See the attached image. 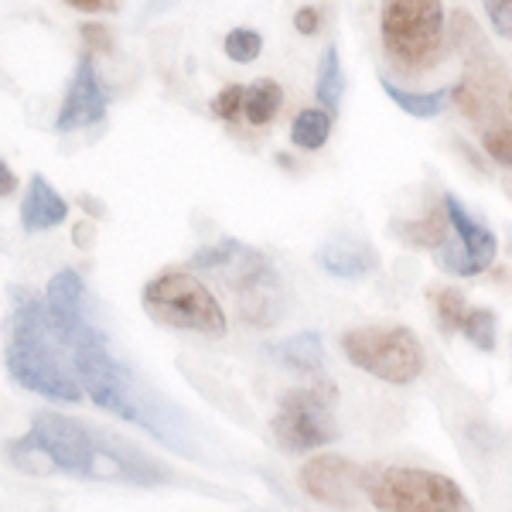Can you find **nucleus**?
<instances>
[{
    "label": "nucleus",
    "instance_id": "nucleus-1",
    "mask_svg": "<svg viewBox=\"0 0 512 512\" xmlns=\"http://www.w3.org/2000/svg\"><path fill=\"white\" fill-rule=\"evenodd\" d=\"M14 297H18V311L11 318L7 373L31 393H41L55 403H79L86 390L79 383L69 342L55 328L48 304L28 291H14Z\"/></svg>",
    "mask_w": 512,
    "mask_h": 512
},
{
    "label": "nucleus",
    "instance_id": "nucleus-2",
    "mask_svg": "<svg viewBox=\"0 0 512 512\" xmlns=\"http://www.w3.org/2000/svg\"><path fill=\"white\" fill-rule=\"evenodd\" d=\"M192 263L205 274H219L229 291L239 297V315L256 328L277 325L284 315V287L277 270L263 253L239 239H219L216 246H202Z\"/></svg>",
    "mask_w": 512,
    "mask_h": 512
},
{
    "label": "nucleus",
    "instance_id": "nucleus-3",
    "mask_svg": "<svg viewBox=\"0 0 512 512\" xmlns=\"http://www.w3.org/2000/svg\"><path fill=\"white\" fill-rule=\"evenodd\" d=\"M386 59L403 76H424L444 55L441 0H383L379 11Z\"/></svg>",
    "mask_w": 512,
    "mask_h": 512
},
{
    "label": "nucleus",
    "instance_id": "nucleus-4",
    "mask_svg": "<svg viewBox=\"0 0 512 512\" xmlns=\"http://www.w3.org/2000/svg\"><path fill=\"white\" fill-rule=\"evenodd\" d=\"M362 489L379 512H472V499L454 478L427 468H366Z\"/></svg>",
    "mask_w": 512,
    "mask_h": 512
},
{
    "label": "nucleus",
    "instance_id": "nucleus-5",
    "mask_svg": "<svg viewBox=\"0 0 512 512\" xmlns=\"http://www.w3.org/2000/svg\"><path fill=\"white\" fill-rule=\"evenodd\" d=\"M144 311L158 325L175 328V332H192L209 338H219L226 332V315H222L219 301L212 297V291L202 280L181 267L161 270L144 287Z\"/></svg>",
    "mask_w": 512,
    "mask_h": 512
},
{
    "label": "nucleus",
    "instance_id": "nucleus-6",
    "mask_svg": "<svg viewBox=\"0 0 512 512\" xmlns=\"http://www.w3.org/2000/svg\"><path fill=\"white\" fill-rule=\"evenodd\" d=\"M342 352L362 373L407 386L424 373V345L403 325H362L342 335Z\"/></svg>",
    "mask_w": 512,
    "mask_h": 512
},
{
    "label": "nucleus",
    "instance_id": "nucleus-7",
    "mask_svg": "<svg viewBox=\"0 0 512 512\" xmlns=\"http://www.w3.org/2000/svg\"><path fill=\"white\" fill-rule=\"evenodd\" d=\"M328 400H332V386L287 393L280 400L277 417L270 420V434H274L277 448L287 454H304L332 444L338 437V427Z\"/></svg>",
    "mask_w": 512,
    "mask_h": 512
},
{
    "label": "nucleus",
    "instance_id": "nucleus-8",
    "mask_svg": "<svg viewBox=\"0 0 512 512\" xmlns=\"http://www.w3.org/2000/svg\"><path fill=\"white\" fill-rule=\"evenodd\" d=\"M444 209H448V219L454 229V243L444 239L441 250H434L437 267L454 277L482 274L485 267H492L495 250H499V239H495L492 229H485L482 222L468 216V209L454 195H444Z\"/></svg>",
    "mask_w": 512,
    "mask_h": 512
},
{
    "label": "nucleus",
    "instance_id": "nucleus-9",
    "mask_svg": "<svg viewBox=\"0 0 512 512\" xmlns=\"http://www.w3.org/2000/svg\"><path fill=\"white\" fill-rule=\"evenodd\" d=\"M31 431H35L38 441L52 451L59 472L96 478L99 434L93 427L79 424V420H72V417H62V414H35L31 417Z\"/></svg>",
    "mask_w": 512,
    "mask_h": 512
},
{
    "label": "nucleus",
    "instance_id": "nucleus-10",
    "mask_svg": "<svg viewBox=\"0 0 512 512\" xmlns=\"http://www.w3.org/2000/svg\"><path fill=\"white\" fill-rule=\"evenodd\" d=\"M362 478H366V468H359L355 461L338 458V454H315L308 465H301L297 485L315 502H325L332 509H352L359 502V492H366Z\"/></svg>",
    "mask_w": 512,
    "mask_h": 512
},
{
    "label": "nucleus",
    "instance_id": "nucleus-11",
    "mask_svg": "<svg viewBox=\"0 0 512 512\" xmlns=\"http://www.w3.org/2000/svg\"><path fill=\"white\" fill-rule=\"evenodd\" d=\"M451 45L465 59V79L489 89L492 96H499V89L506 86V69H502L499 55L492 52V45L485 41V35L475 28V21L465 11H458L451 18Z\"/></svg>",
    "mask_w": 512,
    "mask_h": 512
},
{
    "label": "nucleus",
    "instance_id": "nucleus-12",
    "mask_svg": "<svg viewBox=\"0 0 512 512\" xmlns=\"http://www.w3.org/2000/svg\"><path fill=\"white\" fill-rule=\"evenodd\" d=\"M106 89L103 82H99V72L89 55H82L79 65H76V76L69 82V93L62 99V110H59V120H55V127L62 130V134H69V130H82V127H93V123L103 120L106 113Z\"/></svg>",
    "mask_w": 512,
    "mask_h": 512
},
{
    "label": "nucleus",
    "instance_id": "nucleus-13",
    "mask_svg": "<svg viewBox=\"0 0 512 512\" xmlns=\"http://www.w3.org/2000/svg\"><path fill=\"white\" fill-rule=\"evenodd\" d=\"M65 216H69V205L62 202V195L48 185V178L31 175L28 192H24L21 202V226L28 233H41V229H55L62 226Z\"/></svg>",
    "mask_w": 512,
    "mask_h": 512
},
{
    "label": "nucleus",
    "instance_id": "nucleus-14",
    "mask_svg": "<svg viewBox=\"0 0 512 512\" xmlns=\"http://www.w3.org/2000/svg\"><path fill=\"white\" fill-rule=\"evenodd\" d=\"M318 267L332 277H366L379 267V256L362 243H349V239H332L318 250Z\"/></svg>",
    "mask_w": 512,
    "mask_h": 512
},
{
    "label": "nucleus",
    "instance_id": "nucleus-15",
    "mask_svg": "<svg viewBox=\"0 0 512 512\" xmlns=\"http://www.w3.org/2000/svg\"><path fill=\"white\" fill-rule=\"evenodd\" d=\"M448 229H451V219H448V209L444 202L437 209L427 212L424 219H410V222H393L390 233L400 236L407 246L414 250H441L444 239H448Z\"/></svg>",
    "mask_w": 512,
    "mask_h": 512
},
{
    "label": "nucleus",
    "instance_id": "nucleus-16",
    "mask_svg": "<svg viewBox=\"0 0 512 512\" xmlns=\"http://www.w3.org/2000/svg\"><path fill=\"white\" fill-rule=\"evenodd\" d=\"M270 355L304 376H318L321 366H325V349H321V338L315 332H301L291 335L287 342L270 345Z\"/></svg>",
    "mask_w": 512,
    "mask_h": 512
},
{
    "label": "nucleus",
    "instance_id": "nucleus-17",
    "mask_svg": "<svg viewBox=\"0 0 512 512\" xmlns=\"http://www.w3.org/2000/svg\"><path fill=\"white\" fill-rule=\"evenodd\" d=\"M379 82H383V93L390 96L403 113H410V117H417V120L441 117L444 106H448V99H451V89H434V93H414V89L396 86V82H390L386 76L379 79Z\"/></svg>",
    "mask_w": 512,
    "mask_h": 512
},
{
    "label": "nucleus",
    "instance_id": "nucleus-18",
    "mask_svg": "<svg viewBox=\"0 0 512 512\" xmlns=\"http://www.w3.org/2000/svg\"><path fill=\"white\" fill-rule=\"evenodd\" d=\"M7 458H11V465L18 468V472H24V475H55V472H59L52 451L38 441L35 431L18 437V441L7 448Z\"/></svg>",
    "mask_w": 512,
    "mask_h": 512
},
{
    "label": "nucleus",
    "instance_id": "nucleus-19",
    "mask_svg": "<svg viewBox=\"0 0 512 512\" xmlns=\"http://www.w3.org/2000/svg\"><path fill=\"white\" fill-rule=\"evenodd\" d=\"M280 106H284V89H280L274 79H256L253 86L246 89L243 117L250 120L253 127H267V123L277 117Z\"/></svg>",
    "mask_w": 512,
    "mask_h": 512
},
{
    "label": "nucleus",
    "instance_id": "nucleus-20",
    "mask_svg": "<svg viewBox=\"0 0 512 512\" xmlns=\"http://www.w3.org/2000/svg\"><path fill=\"white\" fill-rule=\"evenodd\" d=\"M342 65H338V48L335 45H325L321 52V62H318V82H315V96L321 103V110L335 113L338 103H342Z\"/></svg>",
    "mask_w": 512,
    "mask_h": 512
},
{
    "label": "nucleus",
    "instance_id": "nucleus-21",
    "mask_svg": "<svg viewBox=\"0 0 512 512\" xmlns=\"http://www.w3.org/2000/svg\"><path fill=\"white\" fill-rule=\"evenodd\" d=\"M328 137H332V113L328 110H301L294 117L291 140L301 151H318Z\"/></svg>",
    "mask_w": 512,
    "mask_h": 512
},
{
    "label": "nucleus",
    "instance_id": "nucleus-22",
    "mask_svg": "<svg viewBox=\"0 0 512 512\" xmlns=\"http://www.w3.org/2000/svg\"><path fill=\"white\" fill-rule=\"evenodd\" d=\"M495 311L489 308H468L465 321H461V335L482 352H495Z\"/></svg>",
    "mask_w": 512,
    "mask_h": 512
},
{
    "label": "nucleus",
    "instance_id": "nucleus-23",
    "mask_svg": "<svg viewBox=\"0 0 512 512\" xmlns=\"http://www.w3.org/2000/svg\"><path fill=\"white\" fill-rule=\"evenodd\" d=\"M434 297V308H437V321H441L444 332H461V321L468 315V304H465V294L454 291V287H434L431 291Z\"/></svg>",
    "mask_w": 512,
    "mask_h": 512
},
{
    "label": "nucleus",
    "instance_id": "nucleus-24",
    "mask_svg": "<svg viewBox=\"0 0 512 512\" xmlns=\"http://www.w3.org/2000/svg\"><path fill=\"white\" fill-rule=\"evenodd\" d=\"M260 52H263V38L256 35L253 28H233L226 35V55L233 62L246 65V62H253Z\"/></svg>",
    "mask_w": 512,
    "mask_h": 512
},
{
    "label": "nucleus",
    "instance_id": "nucleus-25",
    "mask_svg": "<svg viewBox=\"0 0 512 512\" xmlns=\"http://www.w3.org/2000/svg\"><path fill=\"white\" fill-rule=\"evenodd\" d=\"M485 151L492 154L499 164H506V168H512V127H506V123H499V127H489L482 137Z\"/></svg>",
    "mask_w": 512,
    "mask_h": 512
},
{
    "label": "nucleus",
    "instance_id": "nucleus-26",
    "mask_svg": "<svg viewBox=\"0 0 512 512\" xmlns=\"http://www.w3.org/2000/svg\"><path fill=\"white\" fill-rule=\"evenodd\" d=\"M243 106H246V89L243 86H226L216 99H212V113H216L219 120H229V123L243 113Z\"/></svg>",
    "mask_w": 512,
    "mask_h": 512
},
{
    "label": "nucleus",
    "instance_id": "nucleus-27",
    "mask_svg": "<svg viewBox=\"0 0 512 512\" xmlns=\"http://www.w3.org/2000/svg\"><path fill=\"white\" fill-rule=\"evenodd\" d=\"M485 14H489L492 28L499 31L502 38L512 41V0H482Z\"/></svg>",
    "mask_w": 512,
    "mask_h": 512
},
{
    "label": "nucleus",
    "instance_id": "nucleus-28",
    "mask_svg": "<svg viewBox=\"0 0 512 512\" xmlns=\"http://www.w3.org/2000/svg\"><path fill=\"white\" fill-rule=\"evenodd\" d=\"M82 45L89 52H113V35L103 24H82Z\"/></svg>",
    "mask_w": 512,
    "mask_h": 512
},
{
    "label": "nucleus",
    "instance_id": "nucleus-29",
    "mask_svg": "<svg viewBox=\"0 0 512 512\" xmlns=\"http://www.w3.org/2000/svg\"><path fill=\"white\" fill-rule=\"evenodd\" d=\"M294 28L301 31L304 38L318 35V28H321V14L315 11V7H301V11L294 14Z\"/></svg>",
    "mask_w": 512,
    "mask_h": 512
},
{
    "label": "nucleus",
    "instance_id": "nucleus-30",
    "mask_svg": "<svg viewBox=\"0 0 512 512\" xmlns=\"http://www.w3.org/2000/svg\"><path fill=\"white\" fill-rule=\"evenodd\" d=\"M69 7L76 11H86V14H96V11H113V0H65Z\"/></svg>",
    "mask_w": 512,
    "mask_h": 512
},
{
    "label": "nucleus",
    "instance_id": "nucleus-31",
    "mask_svg": "<svg viewBox=\"0 0 512 512\" xmlns=\"http://www.w3.org/2000/svg\"><path fill=\"white\" fill-rule=\"evenodd\" d=\"M0 195L11 198L14 195V175H11V164L0 161Z\"/></svg>",
    "mask_w": 512,
    "mask_h": 512
},
{
    "label": "nucleus",
    "instance_id": "nucleus-32",
    "mask_svg": "<svg viewBox=\"0 0 512 512\" xmlns=\"http://www.w3.org/2000/svg\"><path fill=\"white\" fill-rule=\"evenodd\" d=\"M79 205H82V209L89 212V216H103V205H99V202H93V198H89V195H82V198H79Z\"/></svg>",
    "mask_w": 512,
    "mask_h": 512
},
{
    "label": "nucleus",
    "instance_id": "nucleus-33",
    "mask_svg": "<svg viewBox=\"0 0 512 512\" xmlns=\"http://www.w3.org/2000/svg\"><path fill=\"white\" fill-rule=\"evenodd\" d=\"M509 110H512V89H509Z\"/></svg>",
    "mask_w": 512,
    "mask_h": 512
}]
</instances>
